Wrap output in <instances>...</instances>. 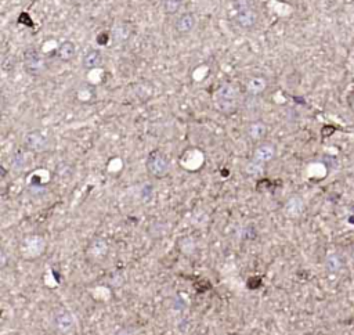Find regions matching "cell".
Returning a JSON list of instances; mask_svg holds the SVG:
<instances>
[{
  "label": "cell",
  "instance_id": "1",
  "mask_svg": "<svg viewBox=\"0 0 354 335\" xmlns=\"http://www.w3.org/2000/svg\"><path fill=\"white\" fill-rule=\"evenodd\" d=\"M241 101V93L235 83H223L216 90L215 104L223 114H232L237 111Z\"/></svg>",
  "mask_w": 354,
  "mask_h": 335
},
{
  "label": "cell",
  "instance_id": "2",
  "mask_svg": "<svg viewBox=\"0 0 354 335\" xmlns=\"http://www.w3.org/2000/svg\"><path fill=\"white\" fill-rule=\"evenodd\" d=\"M232 21L245 31L256 28L259 21V14L248 0H234L232 2Z\"/></svg>",
  "mask_w": 354,
  "mask_h": 335
},
{
  "label": "cell",
  "instance_id": "3",
  "mask_svg": "<svg viewBox=\"0 0 354 335\" xmlns=\"http://www.w3.org/2000/svg\"><path fill=\"white\" fill-rule=\"evenodd\" d=\"M276 155V147L270 143H263L260 144L253 152L252 159L246 165V174L248 175H260L263 171L264 163L270 162Z\"/></svg>",
  "mask_w": 354,
  "mask_h": 335
},
{
  "label": "cell",
  "instance_id": "4",
  "mask_svg": "<svg viewBox=\"0 0 354 335\" xmlns=\"http://www.w3.org/2000/svg\"><path fill=\"white\" fill-rule=\"evenodd\" d=\"M145 168L148 171V174L155 178V179H162L166 175L169 174L170 169V161L160 150H154L149 152Z\"/></svg>",
  "mask_w": 354,
  "mask_h": 335
},
{
  "label": "cell",
  "instance_id": "5",
  "mask_svg": "<svg viewBox=\"0 0 354 335\" xmlns=\"http://www.w3.org/2000/svg\"><path fill=\"white\" fill-rule=\"evenodd\" d=\"M24 67L29 75L38 76L44 71V60L42 54L39 53L38 49L35 47H28L24 51Z\"/></svg>",
  "mask_w": 354,
  "mask_h": 335
},
{
  "label": "cell",
  "instance_id": "6",
  "mask_svg": "<svg viewBox=\"0 0 354 335\" xmlns=\"http://www.w3.org/2000/svg\"><path fill=\"white\" fill-rule=\"evenodd\" d=\"M25 145L33 152H43L49 150V137L40 132V130H32L25 136Z\"/></svg>",
  "mask_w": 354,
  "mask_h": 335
},
{
  "label": "cell",
  "instance_id": "7",
  "mask_svg": "<svg viewBox=\"0 0 354 335\" xmlns=\"http://www.w3.org/2000/svg\"><path fill=\"white\" fill-rule=\"evenodd\" d=\"M195 25H197V17H195V14L191 12H187L183 13L182 16L177 18L176 23H174V29H176L177 34L184 36V35L191 34L194 31V28H195Z\"/></svg>",
  "mask_w": 354,
  "mask_h": 335
},
{
  "label": "cell",
  "instance_id": "8",
  "mask_svg": "<svg viewBox=\"0 0 354 335\" xmlns=\"http://www.w3.org/2000/svg\"><path fill=\"white\" fill-rule=\"evenodd\" d=\"M133 34V29L130 27V24L125 23V21H118L114 24V27L111 29V38L115 43H125L130 39V36Z\"/></svg>",
  "mask_w": 354,
  "mask_h": 335
},
{
  "label": "cell",
  "instance_id": "9",
  "mask_svg": "<svg viewBox=\"0 0 354 335\" xmlns=\"http://www.w3.org/2000/svg\"><path fill=\"white\" fill-rule=\"evenodd\" d=\"M103 53L99 49H88L82 57V65L84 69H96L103 65Z\"/></svg>",
  "mask_w": 354,
  "mask_h": 335
},
{
  "label": "cell",
  "instance_id": "10",
  "mask_svg": "<svg viewBox=\"0 0 354 335\" xmlns=\"http://www.w3.org/2000/svg\"><path fill=\"white\" fill-rule=\"evenodd\" d=\"M76 54V46L71 40H65L62 42L57 50V57L60 58L62 62H69L73 60V57Z\"/></svg>",
  "mask_w": 354,
  "mask_h": 335
},
{
  "label": "cell",
  "instance_id": "11",
  "mask_svg": "<svg viewBox=\"0 0 354 335\" xmlns=\"http://www.w3.org/2000/svg\"><path fill=\"white\" fill-rule=\"evenodd\" d=\"M267 79L264 76H253L248 80L246 83V90L250 96H260L266 89H267Z\"/></svg>",
  "mask_w": 354,
  "mask_h": 335
},
{
  "label": "cell",
  "instance_id": "12",
  "mask_svg": "<svg viewBox=\"0 0 354 335\" xmlns=\"http://www.w3.org/2000/svg\"><path fill=\"white\" fill-rule=\"evenodd\" d=\"M55 327L60 329L61 332H69L75 327V320L72 317L71 313L62 312L55 316Z\"/></svg>",
  "mask_w": 354,
  "mask_h": 335
},
{
  "label": "cell",
  "instance_id": "13",
  "mask_svg": "<svg viewBox=\"0 0 354 335\" xmlns=\"http://www.w3.org/2000/svg\"><path fill=\"white\" fill-rule=\"evenodd\" d=\"M303 208H304V204L303 201H302V198H299V197H292L289 201L287 202V205H285V211H287V213L289 215V216H299L300 213L303 212Z\"/></svg>",
  "mask_w": 354,
  "mask_h": 335
},
{
  "label": "cell",
  "instance_id": "14",
  "mask_svg": "<svg viewBox=\"0 0 354 335\" xmlns=\"http://www.w3.org/2000/svg\"><path fill=\"white\" fill-rule=\"evenodd\" d=\"M267 133V126L263 122H253L249 125L248 134L252 140H261Z\"/></svg>",
  "mask_w": 354,
  "mask_h": 335
},
{
  "label": "cell",
  "instance_id": "15",
  "mask_svg": "<svg viewBox=\"0 0 354 335\" xmlns=\"http://www.w3.org/2000/svg\"><path fill=\"white\" fill-rule=\"evenodd\" d=\"M88 252H90V254H92V255L96 258L104 257L105 254H107V244H105V241L101 240V238L94 240L93 242H92V245H90V249H88Z\"/></svg>",
  "mask_w": 354,
  "mask_h": 335
},
{
  "label": "cell",
  "instance_id": "16",
  "mask_svg": "<svg viewBox=\"0 0 354 335\" xmlns=\"http://www.w3.org/2000/svg\"><path fill=\"white\" fill-rule=\"evenodd\" d=\"M183 0H165L163 2V12L167 16H174L182 10Z\"/></svg>",
  "mask_w": 354,
  "mask_h": 335
},
{
  "label": "cell",
  "instance_id": "17",
  "mask_svg": "<svg viewBox=\"0 0 354 335\" xmlns=\"http://www.w3.org/2000/svg\"><path fill=\"white\" fill-rule=\"evenodd\" d=\"M343 266V259L340 255H337V254H333V255H329V257L326 258V262H325V268L329 270V272H337V270H340Z\"/></svg>",
  "mask_w": 354,
  "mask_h": 335
},
{
  "label": "cell",
  "instance_id": "18",
  "mask_svg": "<svg viewBox=\"0 0 354 335\" xmlns=\"http://www.w3.org/2000/svg\"><path fill=\"white\" fill-rule=\"evenodd\" d=\"M18 23L22 24V25H27V27H31V28L35 27V24H33V21L31 20V17H29V14H28V13H22L21 16L18 17Z\"/></svg>",
  "mask_w": 354,
  "mask_h": 335
},
{
  "label": "cell",
  "instance_id": "19",
  "mask_svg": "<svg viewBox=\"0 0 354 335\" xmlns=\"http://www.w3.org/2000/svg\"><path fill=\"white\" fill-rule=\"evenodd\" d=\"M152 193H154V189H152V186H151V185L144 186L143 194H141V197H143L144 201H148V200H151V197H152Z\"/></svg>",
  "mask_w": 354,
  "mask_h": 335
},
{
  "label": "cell",
  "instance_id": "20",
  "mask_svg": "<svg viewBox=\"0 0 354 335\" xmlns=\"http://www.w3.org/2000/svg\"><path fill=\"white\" fill-rule=\"evenodd\" d=\"M111 39V34H108V32H101V34L97 36V43H99L100 46H105L108 42H110Z\"/></svg>",
  "mask_w": 354,
  "mask_h": 335
},
{
  "label": "cell",
  "instance_id": "21",
  "mask_svg": "<svg viewBox=\"0 0 354 335\" xmlns=\"http://www.w3.org/2000/svg\"><path fill=\"white\" fill-rule=\"evenodd\" d=\"M347 107L350 111L354 114V89L350 90L347 95Z\"/></svg>",
  "mask_w": 354,
  "mask_h": 335
},
{
  "label": "cell",
  "instance_id": "22",
  "mask_svg": "<svg viewBox=\"0 0 354 335\" xmlns=\"http://www.w3.org/2000/svg\"><path fill=\"white\" fill-rule=\"evenodd\" d=\"M332 132H333V128H332V126H325L324 130H322V134H324V136H328V134H331Z\"/></svg>",
  "mask_w": 354,
  "mask_h": 335
},
{
  "label": "cell",
  "instance_id": "23",
  "mask_svg": "<svg viewBox=\"0 0 354 335\" xmlns=\"http://www.w3.org/2000/svg\"><path fill=\"white\" fill-rule=\"evenodd\" d=\"M72 5H75V6H80V5H83V3H86V0H69Z\"/></svg>",
  "mask_w": 354,
  "mask_h": 335
}]
</instances>
